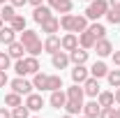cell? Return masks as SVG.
<instances>
[{
    "instance_id": "cell-43",
    "label": "cell",
    "mask_w": 120,
    "mask_h": 118,
    "mask_svg": "<svg viewBox=\"0 0 120 118\" xmlns=\"http://www.w3.org/2000/svg\"><path fill=\"white\" fill-rule=\"evenodd\" d=\"M109 2H111V7H118L120 9V0H109Z\"/></svg>"
},
{
    "instance_id": "cell-41",
    "label": "cell",
    "mask_w": 120,
    "mask_h": 118,
    "mask_svg": "<svg viewBox=\"0 0 120 118\" xmlns=\"http://www.w3.org/2000/svg\"><path fill=\"white\" fill-rule=\"evenodd\" d=\"M0 118H12V114H9L7 109H0Z\"/></svg>"
},
{
    "instance_id": "cell-17",
    "label": "cell",
    "mask_w": 120,
    "mask_h": 118,
    "mask_svg": "<svg viewBox=\"0 0 120 118\" xmlns=\"http://www.w3.org/2000/svg\"><path fill=\"white\" fill-rule=\"evenodd\" d=\"M58 28H60V21H58V19H53V16L46 19L44 23H42V30H44V32H56Z\"/></svg>"
},
{
    "instance_id": "cell-51",
    "label": "cell",
    "mask_w": 120,
    "mask_h": 118,
    "mask_svg": "<svg viewBox=\"0 0 120 118\" xmlns=\"http://www.w3.org/2000/svg\"><path fill=\"white\" fill-rule=\"evenodd\" d=\"M83 118H88V116H83Z\"/></svg>"
},
{
    "instance_id": "cell-19",
    "label": "cell",
    "mask_w": 120,
    "mask_h": 118,
    "mask_svg": "<svg viewBox=\"0 0 120 118\" xmlns=\"http://www.w3.org/2000/svg\"><path fill=\"white\" fill-rule=\"evenodd\" d=\"M23 65H26V74H35L37 70H39V63H37L35 56H32V58H26V60H23Z\"/></svg>"
},
{
    "instance_id": "cell-22",
    "label": "cell",
    "mask_w": 120,
    "mask_h": 118,
    "mask_svg": "<svg viewBox=\"0 0 120 118\" xmlns=\"http://www.w3.org/2000/svg\"><path fill=\"white\" fill-rule=\"evenodd\" d=\"M90 72H92V76H95V79H99V76H106V74H109V72H106V65H104V63H95Z\"/></svg>"
},
{
    "instance_id": "cell-8",
    "label": "cell",
    "mask_w": 120,
    "mask_h": 118,
    "mask_svg": "<svg viewBox=\"0 0 120 118\" xmlns=\"http://www.w3.org/2000/svg\"><path fill=\"white\" fill-rule=\"evenodd\" d=\"M51 7L58 9V12H62V14H67L72 9V0H51Z\"/></svg>"
},
{
    "instance_id": "cell-47",
    "label": "cell",
    "mask_w": 120,
    "mask_h": 118,
    "mask_svg": "<svg viewBox=\"0 0 120 118\" xmlns=\"http://www.w3.org/2000/svg\"><path fill=\"white\" fill-rule=\"evenodd\" d=\"M116 118H120V106H118V109H116Z\"/></svg>"
},
{
    "instance_id": "cell-50",
    "label": "cell",
    "mask_w": 120,
    "mask_h": 118,
    "mask_svg": "<svg viewBox=\"0 0 120 118\" xmlns=\"http://www.w3.org/2000/svg\"><path fill=\"white\" fill-rule=\"evenodd\" d=\"M62 118H69V116H62Z\"/></svg>"
},
{
    "instance_id": "cell-11",
    "label": "cell",
    "mask_w": 120,
    "mask_h": 118,
    "mask_svg": "<svg viewBox=\"0 0 120 118\" xmlns=\"http://www.w3.org/2000/svg\"><path fill=\"white\" fill-rule=\"evenodd\" d=\"M65 102H67L65 93H60V90H53V95H51V106L60 109V106H65Z\"/></svg>"
},
{
    "instance_id": "cell-42",
    "label": "cell",
    "mask_w": 120,
    "mask_h": 118,
    "mask_svg": "<svg viewBox=\"0 0 120 118\" xmlns=\"http://www.w3.org/2000/svg\"><path fill=\"white\" fill-rule=\"evenodd\" d=\"M26 2H28V0H12V5H14V7H19V5H26Z\"/></svg>"
},
{
    "instance_id": "cell-38",
    "label": "cell",
    "mask_w": 120,
    "mask_h": 118,
    "mask_svg": "<svg viewBox=\"0 0 120 118\" xmlns=\"http://www.w3.org/2000/svg\"><path fill=\"white\" fill-rule=\"evenodd\" d=\"M26 51H30L32 56H37V53H42V42H37V44H32V46H28Z\"/></svg>"
},
{
    "instance_id": "cell-18",
    "label": "cell",
    "mask_w": 120,
    "mask_h": 118,
    "mask_svg": "<svg viewBox=\"0 0 120 118\" xmlns=\"http://www.w3.org/2000/svg\"><path fill=\"white\" fill-rule=\"evenodd\" d=\"M67 63H69V58H67L65 53H60V51H56V53H53V67L62 70V67H67Z\"/></svg>"
},
{
    "instance_id": "cell-44",
    "label": "cell",
    "mask_w": 120,
    "mask_h": 118,
    "mask_svg": "<svg viewBox=\"0 0 120 118\" xmlns=\"http://www.w3.org/2000/svg\"><path fill=\"white\" fill-rule=\"evenodd\" d=\"M113 60H116V65H120V51H118V53H113Z\"/></svg>"
},
{
    "instance_id": "cell-52",
    "label": "cell",
    "mask_w": 120,
    "mask_h": 118,
    "mask_svg": "<svg viewBox=\"0 0 120 118\" xmlns=\"http://www.w3.org/2000/svg\"><path fill=\"white\" fill-rule=\"evenodd\" d=\"M90 2H92V0H90Z\"/></svg>"
},
{
    "instance_id": "cell-24",
    "label": "cell",
    "mask_w": 120,
    "mask_h": 118,
    "mask_svg": "<svg viewBox=\"0 0 120 118\" xmlns=\"http://www.w3.org/2000/svg\"><path fill=\"white\" fill-rule=\"evenodd\" d=\"M106 19H109L111 23H116V26H118V23H120V9H118V7L106 9Z\"/></svg>"
},
{
    "instance_id": "cell-10",
    "label": "cell",
    "mask_w": 120,
    "mask_h": 118,
    "mask_svg": "<svg viewBox=\"0 0 120 118\" xmlns=\"http://www.w3.org/2000/svg\"><path fill=\"white\" fill-rule=\"evenodd\" d=\"M86 93H88L90 97H95V95H97V93H99V83H97V79H95V76H92V79H86Z\"/></svg>"
},
{
    "instance_id": "cell-27",
    "label": "cell",
    "mask_w": 120,
    "mask_h": 118,
    "mask_svg": "<svg viewBox=\"0 0 120 118\" xmlns=\"http://www.w3.org/2000/svg\"><path fill=\"white\" fill-rule=\"evenodd\" d=\"M95 42H97V39H95V37H92V35H90L88 30H86V32H83V35H81V44L86 46V49H90V46H95Z\"/></svg>"
},
{
    "instance_id": "cell-23",
    "label": "cell",
    "mask_w": 120,
    "mask_h": 118,
    "mask_svg": "<svg viewBox=\"0 0 120 118\" xmlns=\"http://www.w3.org/2000/svg\"><path fill=\"white\" fill-rule=\"evenodd\" d=\"M46 88H49V90H60V88H62V79H60V76H49Z\"/></svg>"
},
{
    "instance_id": "cell-36",
    "label": "cell",
    "mask_w": 120,
    "mask_h": 118,
    "mask_svg": "<svg viewBox=\"0 0 120 118\" xmlns=\"http://www.w3.org/2000/svg\"><path fill=\"white\" fill-rule=\"evenodd\" d=\"M99 118H116V111H113L111 106H104V109L99 111Z\"/></svg>"
},
{
    "instance_id": "cell-34",
    "label": "cell",
    "mask_w": 120,
    "mask_h": 118,
    "mask_svg": "<svg viewBox=\"0 0 120 118\" xmlns=\"http://www.w3.org/2000/svg\"><path fill=\"white\" fill-rule=\"evenodd\" d=\"M106 76H109V83H111V86H116V88L120 86V70H116V72H109Z\"/></svg>"
},
{
    "instance_id": "cell-33",
    "label": "cell",
    "mask_w": 120,
    "mask_h": 118,
    "mask_svg": "<svg viewBox=\"0 0 120 118\" xmlns=\"http://www.w3.org/2000/svg\"><path fill=\"white\" fill-rule=\"evenodd\" d=\"M12 116L14 118H28V106H14V111H12Z\"/></svg>"
},
{
    "instance_id": "cell-26",
    "label": "cell",
    "mask_w": 120,
    "mask_h": 118,
    "mask_svg": "<svg viewBox=\"0 0 120 118\" xmlns=\"http://www.w3.org/2000/svg\"><path fill=\"white\" fill-rule=\"evenodd\" d=\"M113 93H99V106H111L113 104Z\"/></svg>"
},
{
    "instance_id": "cell-7",
    "label": "cell",
    "mask_w": 120,
    "mask_h": 118,
    "mask_svg": "<svg viewBox=\"0 0 120 118\" xmlns=\"http://www.w3.org/2000/svg\"><path fill=\"white\" fill-rule=\"evenodd\" d=\"M42 104H44V100H42V95H32V93L28 95V102H26V106H28V109H32V111H37V109H42Z\"/></svg>"
},
{
    "instance_id": "cell-46",
    "label": "cell",
    "mask_w": 120,
    "mask_h": 118,
    "mask_svg": "<svg viewBox=\"0 0 120 118\" xmlns=\"http://www.w3.org/2000/svg\"><path fill=\"white\" fill-rule=\"evenodd\" d=\"M113 97H116V100H118V102H120V88L116 90V95H113Z\"/></svg>"
},
{
    "instance_id": "cell-5",
    "label": "cell",
    "mask_w": 120,
    "mask_h": 118,
    "mask_svg": "<svg viewBox=\"0 0 120 118\" xmlns=\"http://www.w3.org/2000/svg\"><path fill=\"white\" fill-rule=\"evenodd\" d=\"M46 19H51V9H49V7H44V5L35 7V21H37V23H44Z\"/></svg>"
},
{
    "instance_id": "cell-15",
    "label": "cell",
    "mask_w": 120,
    "mask_h": 118,
    "mask_svg": "<svg viewBox=\"0 0 120 118\" xmlns=\"http://www.w3.org/2000/svg\"><path fill=\"white\" fill-rule=\"evenodd\" d=\"M72 60H74L76 65H83V63L88 60V51H83V49H79V46H76L74 51H72Z\"/></svg>"
},
{
    "instance_id": "cell-20",
    "label": "cell",
    "mask_w": 120,
    "mask_h": 118,
    "mask_svg": "<svg viewBox=\"0 0 120 118\" xmlns=\"http://www.w3.org/2000/svg\"><path fill=\"white\" fill-rule=\"evenodd\" d=\"M67 97H69V100H76V102H83V90L79 88V83L67 90Z\"/></svg>"
},
{
    "instance_id": "cell-21",
    "label": "cell",
    "mask_w": 120,
    "mask_h": 118,
    "mask_svg": "<svg viewBox=\"0 0 120 118\" xmlns=\"http://www.w3.org/2000/svg\"><path fill=\"white\" fill-rule=\"evenodd\" d=\"M83 109H86V116H88V118H95V116H99V111H102L97 102H88L86 106H83Z\"/></svg>"
},
{
    "instance_id": "cell-25",
    "label": "cell",
    "mask_w": 120,
    "mask_h": 118,
    "mask_svg": "<svg viewBox=\"0 0 120 118\" xmlns=\"http://www.w3.org/2000/svg\"><path fill=\"white\" fill-rule=\"evenodd\" d=\"M65 109H67L69 114H79V111L83 109V104L76 102V100H67V102H65Z\"/></svg>"
},
{
    "instance_id": "cell-45",
    "label": "cell",
    "mask_w": 120,
    "mask_h": 118,
    "mask_svg": "<svg viewBox=\"0 0 120 118\" xmlns=\"http://www.w3.org/2000/svg\"><path fill=\"white\" fill-rule=\"evenodd\" d=\"M28 2H32L35 7H39V5H42V0H28Z\"/></svg>"
},
{
    "instance_id": "cell-4",
    "label": "cell",
    "mask_w": 120,
    "mask_h": 118,
    "mask_svg": "<svg viewBox=\"0 0 120 118\" xmlns=\"http://www.w3.org/2000/svg\"><path fill=\"white\" fill-rule=\"evenodd\" d=\"M72 79H74V83H86L88 70H86L83 65H76V70H72Z\"/></svg>"
},
{
    "instance_id": "cell-29",
    "label": "cell",
    "mask_w": 120,
    "mask_h": 118,
    "mask_svg": "<svg viewBox=\"0 0 120 118\" xmlns=\"http://www.w3.org/2000/svg\"><path fill=\"white\" fill-rule=\"evenodd\" d=\"M60 26L65 30H74V16H69V14H65L62 19H60Z\"/></svg>"
},
{
    "instance_id": "cell-30",
    "label": "cell",
    "mask_w": 120,
    "mask_h": 118,
    "mask_svg": "<svg viewBox=\"0 0 120 118\" xmlns=\"http://www.w3.org/2000/svg\"><path fill=\"white\" fill-rule=\"evenodd\" d=\"M46 81H49V76H44V74H35V81H32V86L35 88H46Z\"/></svg>"
},
{
    "instance_id": "cell-35",
    "label": "cell",
    "mask_w": 120,
    "mask_h": 118,
    "mask_svg": "<svg viewBox=\"0 0 120 118\" xmlns=\"http://www.w3.org/2000/svg\"><path fill=\"white\" fill-rule=\"evenodd\" d=\"M86 16H74V30L79 32V30H86Z\"/></svg>"
},
{
    "instance_id": "cell-1",
    "label": "cell",
    "mask_w": 120,
    "mask_h": 118,
    "mask_svg": "<svg viewBox=\"0 0 120 118\" xmlns=\"http://www.w3.org/2000/svg\"><path fill=\"white\" fill-rule=\"evenodd\" d=\"M106 9H109V2L106 0H92L90 7L86 9V16L88 19H99V16L106 14Z\"/></svg>"
},
{
    "instance_id": "cell-12",
    "label": "cell",
    "mask_w": 120,
    "mask_h": 118,
    "mask_svg": "<svg viewBox=\"0 0 120 118\" xmlns=\"http://www.w3.org/2000/svg\"><path fill=\"white\" fill-rule=\"evenodd\" d=\"M14 28H0V42L2 44H12L14 42Z\"/></svg>"
},
{
    "instance_id": "cell-37",
    "label": "cell",
    "mask_w": 120,
    "mask_h": 118,
    "mask_svg": "<svg viewBox=\"0 0 120 118\" xmlns=\"http://www.w3.org/2000/svg\"><path fill=\"white\" fill-rule=\"evenodd\" d=\"M9 67V53H0V70Z\"/></svg>"
},
{
    "instance_id": "cell-9",
    "label": "cell",
    "mask_w": 120,
    "mask_h": 118,
    "mask_svg": "<svg viewBox=\"0 0 120 118\" xmlns=\"http://www.w3.org/2000/svg\"><path fill=\"white\" fill-rule=\"evenodd\" d=\"M95 49H97V53H99V56H109V53H111V42L102 37L99 42H95Z\"/></svg>"
},
{
    "instance_id": "cell-49",
    "label": "cell",
    "mask_w": 120,
    "mask_h": 118,
    "mask_svg": "<svg viewBox=\"0 0 120 118\" xmlns=\"http://www.w3.org/2000/svg\"><path fill=\"white\" fill-rule=\"evenodd\" d=\"M0 2H2V5H5V0H0Z\"/></svg>"
},
{
    "instance_id": "cell-40",
    "label": "cell",
    "mask_w": 120,
    "mask_h": 118,
    "mask_svg": "<svg viewBox=\"0 0 120 118\" xmlns=\"http://www.w3.org/2000/svg\"><path fill=\"white\" fill-rule=\"evenodd\" d=\"M7 83V74H5V70H0V86H5Z\"/></svg>"
},
{
    "instance_id": "cell-2",
    "label": "cell",
    "mask_w": 120,
    "mask_h": 118,
    "mask_svg": "<svg viewBox=\"0 0 120 118\" xmlns=\"http://www.w3.org/2000/svg\"><path fill=\"white\" fill-rule=\"evenodd\" d=\"M12 88H14V93H19V95H30L32 83H28L26 79H14V81H12Z\"/></svg>"
},
{
    "instance_id": "cell-3",
    "label": "cell",
    "mask_w": 120,
    "mask_h": 118,
    "mask_svg": "<svg viewBox=\"0 0 120 118\" xmlns=\"http://www.w3.org/2000/svg\"><path fill=\"white\" fill-rule=\"evenodd\" d=\"M37 42H39V39H37V32H32V30H23V32H21V44L26 46V49L32 46V44H37Z\"/></svg>"
},
{
    "instance_id": "cell-48",
    "label": "cell",
    "mask_w": 120,
    "mask_h": 118,
    "mask_svg": "<svg viewBox=\"0 0 120 118\" xmlns=\"http://www.w3.org/2000/svg\"><path fill=\"white\" fill-rule=\"evenodd\" d=\"M0 28H2V16H0Z\"/></svg>"
},
{
    "instance_id": "cell-13",
    "label": "cell",
    "mask_w": 120,
    "mask_h": 118,
    "mask_svg": "<svg viewBox=\"0 0 120 118\" xmlns=\"http://www.w3.org/2000/svg\"><path fill=\"white\" fill-rule=\"evenodd\" d=\"M88 32L92 35V37H95V39H102V37L106 35V28L102 26V23H92V26L88 28Z\"/></svg>"
},
{
    "instance_id": "cell-39",
    "label": "cell",
    "mask_w": 120,
    "mask_h": 118,
    "mask_svg": "<svg viewBox=\"0 0 120 118\" xmlns=\"http://www.w3.org/2000/svg\"><path fill=\"white\" fill-rule=\"evenodd\" d=\"M16 74H19V76H23V74H26V65H23V60H19V63H16Z\"/></svg>"
},
{
    "instance_id": "cell-28",
    "label": "cell",
    "mask_w": 120,
    "mask_h": 118,
    "mask_svg": "<svg viewBox=\"0 0 120 118\" xmlns=\"http://www.w3.org/2000/svg\"><path fill=\"white\" fill-rule=\"evenodd\" d=\"M5 104H7V106H19V104H21V97H19V93H9V95L5 97Z\"/></svg>"
},
{
    "instance_id": "cell-31",
    "label": "cell",
    "mask_w": 120,
    "mask_h": 118,
    "mask_svg": "<svg viewBox=\"0 0 120 118\" xmlns=\"http://www.w3.org/2000/svg\"><path fill=\"white\" fill-rule=\"evenodd\" d=\"M0 16H2V21H12V19H14V7H12V5H7V7H2V12H0Z\"/></svg>"
},
{
    "instance_id": "cell-6",
    "label": "cell",
    "mask_w": 120,
    "mask_h": 118,
    "mask_svg": "<svg viewBox=\"0 0 120 118\" xmlns=\"http://www.w3.org/2000/svg\"><path fill=\"white\" fill-rule=\"evenodd\" d=\"M60 46H62V49H67V51H74L76 46H79V39H76L74 35H65V37L60 39Z\"/></svg>"
},
{
    "instance_id": "cell-32",
    "label": "cell",
    "mask_w": 120,
    "mask_h": 118,
    "mask_svg": "<svg viewBox=\"0 0 120 118\" xmlns=\"http://www.w3.org/2000/svg\"><path fill=\"white\" fill-rule=\"evenodd\" d=\"M12 28H14L16 32H19V30H26V19H23V16H14V19H12Z\"/></svg>"
},
{
    "instance_id": "cell-16",
    "label": "cell",
    "mask_w": 120,
    "mask_h": 118,
    "mask_svg": "<svg viewBox=\"0 0 120 118\" xmlns=\"http://www.w3.org/2000/svg\"><path fill=\"white\" fill-rule=\"evenodd\" d=\"M58 49H60V39L51 35V37H49V39L44 42V51H49V53H56Z\"/></svg>"
},
{
    "instance_id": "cell-14",
    "label": "cell",
    "mask_w": 120,
    "mask_h": 118,
    "mask_svg": "<svg viewBox=\"0 0 120 118\" xmlns=\"http://www.w3.org/2000/svg\"><path fill=\"white\" fill-rule=\"evenodd\" d=\"M23 51H26V46L21 44V42H12L9 44V58H21Z\"/></svg>"
}]
</instances>
